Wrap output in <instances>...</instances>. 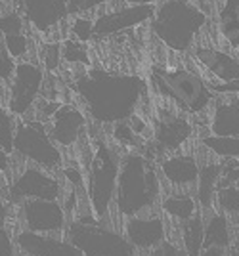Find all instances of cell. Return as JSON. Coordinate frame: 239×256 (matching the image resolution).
<instances>
[{"instance_id":"6da1fadb","label":"cell","mask_w":239,"mask_h":256,"mask_svg":"<svg viewBox=\"0 0 239 256\" xmlns=\"http://www.w3.org/2000/svg\"><path fill=\"white\" fill-rule=\"evenodd\" d=\"M73 90L84 100L92 117L109 124L134 117L148 84L138 75H115L92 69L88 75L76 78Z\"/></svg>"},{"instance_id":"7a4b0ae2","label":"cell","mask_w":239,"mask_h":256,"mask_svg":"<svg viewBox=\"0 0 239 256\" xmlns=\"http://www.w3.org/2000/svg\"><path fill=\"white\" fill-rule=\"evenodd\" d=\"M161 195V182L153 160L130 153L122 159L117 182V210L126 218H155V204Z\"/></svg>"},{"instance_id":"3957f363","label":"cell","mask_w":239,"mask_h":256,"mask_svg":"<svg viewBox=\"0 0 239 256\" xmlns=\"http://www.w3.org/2000/svg\"><path fill=\"white\" fill-rule=\"evenodd\" d=\"M206 23V14L190 0H164L152 20V31L174 52H188Z\"/></svg>"},{"instance_id":"277c9868","label":"cell","mask_w":239,"mask_h":256,"mask_svg":"<svg viewBox=\"0 0 239 256\" xmlns=\"http://www.w3.org/2000/svg\"><path fill=\"white\" fill-rule=\"evenodd\" d=\"M152 80L161 96L172 100L186 113H203L212 104L214 92L203 76L184 67H152Z\"/></svg>"},{"instance_id":"5b68a950","label":"cell","mask_w":239,"mask_h":256,"mask_svg":"<svg viewBox=\"0 0 239 256\" xmlns=\"http://www.w3.org/2000/svg\"><path fill=\"white\" fill-rule=\"evenodd\" d=\"M120 160L119 155L100 140L96 151L90 160V170L86 178L88 199L92 204V212L98 220H104L109 212V206L115 201L117 182H119Z\"/></svg>"},{"instance_id":"8992f818","label":"cell","mask_w":239,"mask_h":256,"mask_svg":"<svg viewBox=\"0 0 239 256\" xmlns=\"http://www.w3.org/2000/svg\"><path fill=\"white\" fill-rule=\"evenodd\" d=\"M66 239L84 256H136L138 250L126 235L100 224H82L78 220L67 226Z\"/></svg>"},{"instance_id":"52a82bcc","label":"cell","mask_w":239,"mask_h":256,"mask_svg":"<svg viewBox=\"0 0 239 256\" xmlns=\"http://www.w3.org/2000/svg\"><path fill=\"white\" fill-rule=\"evenodd\" d=\"M14 151L44 168L62 166V153L56 148L54 140L50 138L44 122L40 120L18 122L16 138H14Z\"/></svg>"},{"instance_id":"ba28073f","label":"cell","mask_w":239,"mask_h":256,"mask_svg":"<svg viewBox=\"0 0 239 256\" xmlns=\"http://www.w3.org/2000/svg\"><path fill=\"white\" fill-rule=\"evenodd\" d=\"M60 195H62L60 182L36 166H27L10 186V201L14 204H23L31 199L58 201Z\"/></svg>"},{"instance_id":"9c48e42d","label":"cell","mask_w":239,"mask_h":256,"mask_svg":"<svg viewBox=\"0 0 239 256\" xmlns=\"http://www.w3.org/2000/svg\"><path fill=\"white\" fill-rule=\"evenodd\" d=\"M42 80L44 75L40 67L29 62L18 64L10 88V100H8V109L12 115L23 117L33 107L34 100L42 88Z\"/></svg>"},{"instance_id":"30bf717a","label":"cell","mask_w":239,"mask_h":256,"mask_svg":"<svg viewBox=\"0 0 239 256\" xmlns=\"http://www.w3.org/2000/svg\"><path fill=\"white\" fill-rule=\"evenodd\" d=\"M23 222L33 234H62L67 230V212L58 201L31 199L22 204Z\"/></svg>"},{"instance_id":"8fae6325","label":"cell","mask_w":239,"mask_h":256,"mask_svg":"<svg viewBox=\"0 0 239 256\" xmlns=\"http://www.w3.org/2000/svg\"><path fill=\"white\" fill-rule=\"evenodd\" d=\"M16 243L27 256H84L67 239L33 234L29 230L20 232L16 237Z\"/></svg>"},{"instance_id":"7c38bea8","label":"cell","mask_w":239,"mask_h":256,"mask_svg":"<svg viewBox=\"0 0 239 256\" xmlns=\"http://www.w3.org/2000/svg\"><path fill=\"white\" fill-rule=\"evenodd\" d=\"M192 132L194 128L188 118L174 113H163L155 124V150L159 155L176 151L192 138Z\"/></svg>"},{"instance_id":"4fadbf2b","label":"cell","mask_w":239,"mask_h":256,"mask_svg":"<svg viewBox=\"0 0 239 256\" xmlns=\"http://www.w3.org/2000/svg\"><path fill=\"white\" fill-rule=\"evenodd\" d=\"M155 12H157L155 4H148V6H130V8L111 12V14H102L94 22V34L106 36V34H113V32H119L134 25H140L148 20H153Z\"/></svg>"},{"instance_id":"5bb4252c","label":"cell","mask_w":239,"mask_h":256,"mask_svg":"<svg viewBox=\"0 0 239 256\" xmlns=\"http://www.w3.org/2000/svg\"><path fill=\"white\" fill-rule=\"evenodd\" d=\"M126 239L138 250H153L163 245L166 239V228L161 216L155 218H126L124 224Z\"/></svg>"},{"instance_id":"9a60e30c","label":"cell","mask_w":239,"mask_h":256,"mask_svg":"<svg viewBox=\"0 0 239 256\" xmlns=\"http://www.w3.org/2000/svg\"><path fill=\"white\" fill-rule=\"evenodd\" d=\"M86 126V118L75 106H60L52 117L50 138L64 148L73 146Z\"/></svg>"},{"instance_id":"2e32d148","label":"cell","mask_w":239,"mask_h":256,"mask_svg":"<svg viewBox=\"0 0 239 256\" xmlns=\"http://www.w3.org/2000/svg\"><path fill=\"white\" fill-rule=\"evenodd\" d=\"M159 168L163 172L164 180L168 182L172 188H197V182H199V172L201 166L194 155L190 153H182V155H172V157H166L161 160Z\"/></svg>"},{"instance_id":"e0dca14e","label":"cell","mask_w":239,"mask_h":256,"mask_svg":"<svg viewBox=\"0 0 239 256\" xmlns=\"http://www.w3.org/2000/svg\"><path fill=\"white\" fill-rule=\"evenodd\" d=\"M196 58L220 82H239V60L212 46H197Z\"/></svg>"},{"instance_id":"ac0fdd59","label":"cell","mask_w":239,"mask_h":256,"mask_svg":"<svg viewBox=\"0 0 239 256\" xmlns=\"http://www.w3.org/2000/svg\"><path fill=\"white\" fill-rule=\"evenodd\" d=\"M27 20L40 32L50 31L56 23L67 18V0H23Z\"/></svg>"},{"instance_id":"d6986e66","label":"cell","mask_w":239,"mask_h":256,"mask_svg":"<svg viewBox=\"0 0 239 256\" xmlns=\"http://www.w3.org/2000/svg\"><path fill=\"white\" fill-rule=\"evenodd\" d=\"M239 237V228H234V220L228 214L214 210L208 216H205V243H203V250L205 248H224L228 250L232 243Z\"/></svg>"},{"instance_id":"ffe728a7","label":"cell","mask_w":239,"mask_h":256,"mask_svg":"<svg viewBox=\"0 0 239 256\" xmlns=\"http://www.w3.org/2000/svg\"><path fill=\"white\" fill-rule=\"evenodd\" d=\"M210 134L222 138H239V96H228L214 104Z\"/></svg>"},{"instance_id":"44dd1931","label":"cell","mask_w":239,"mask_h":256,"mask_svg":"<svg viewBox=\"0 0 239 256\" xmlns=\"http://www.w3.org/2000/svg\"><path fill=\"white\" fill-rule=\"evenodd\" d=\"M224 168V162H212L208 160L201 164L199 182L196 188V199L203 214H210L216 210V186L220 180V174Z\"/></svg>"},{"instance_id":"7402d4cb","label":"cell","mask_w":239,"mask_h":256,"mask_svg":"<svg viewBox=\"0 0 239 256\" xmlns=\"http://www.w3.org/2000/svg\"><path fill=\"white\" fill-rule=\"evenodd\" d=\"M180 241L182 246L188 252V256H199L203 252V243H205V218H203V210L180 224Z\"/></svg>"},{"instance_id":"603a6c76","label":"cell","mask_w":239,"mask_h":256,"mask_svg":"<svg viewBox=\"0 0 239 256\" xmlns=\"http://www.w3.org/2000/svg\"><path fill=\"white\" fill-rule=\"evenodd\" d=\"M161 208H163L164 212L168 214L172 220H178L180 224L192 220V218L201 210L197 199H194L190 193H176V195L164 197L163 203H161Z\"/></svg>"},{"instance_id":"cb8c5ba5","label":"cell","mask_w":239,"mask_h":256,"mask_svg":"<svg viewBox=\"0 0 239 256\" xmlns=\"http://www.w3.org/2000/svg\"><path fill=\"white\" fill-rule=\"evenodd\" d=\"M220 32L232 46L239 48V0H224V6L218 14Z\"/></svg>"},{"instance_id":"d4e9b609","label":"cell","mask_w":239,"mask_h":256,"mask_svg":"<svg viewBox=\"0 0 239 256\" xmlns=\"http://www.w3.org/2000/svg\"><path fill=\"white\" fill-rule=\"evenodd\" d=\"M203 146L220 159L239 160V138H222V136H205L201 140Z\"/></svg>"},{"instance_id":"484cf974","label":"cell","mask_w":239,"mask_h":256,"mask_svg":"<svg viewBox=\"0 0 239 256\" xmlns=\"http://www.w3.org/2000/svg\"><path fill=\"white\" fill-rule=\"evenodd\" d=\"M216 210L228 214L230 218H239V184L216 190Z\"/></svg>"},{"instance_id":"4316f807","label":"cell","mask_w":239,"mask_h":256,"mask_svg":"<svg viewBox=\"0 0 239 256\" xmlns=\"http://www.w3.org/2000/svg\"><path fill=\"white\" fill-rule=\"evenodd\" d=\"M16 122L10 111H6L4 107H0V150L6 151L10 155L14 151V138H16Z\"/></svg>"},{"instance_id":"83f0119b","label":"cell","mask_w":239,"mask_h":256,"mask_svg":"<svg viewBox=\"0 0 239 256\" xmlns=\"http://www.w3.org/2000/svg\"><path fill=\"white\" fill-rule=\"evenodd\" d=\"M62 58L69 64H90L86 46L78 40H71V38H67L66 42L62 44Z\"/></svg>"},{"instance_id":"f1b7e54d","label":"cell","mask_w":239,"mask_h":256,"mask_svg":"<svg viewBox=\"0 0 239 256\" xmlns=\"http://www.w3.org/2000/svg\"><path fill=\"white\" fill-rule=\"evenodd\" d=\"M16 67L18 65L14 64V58L10 56L8 48H6V42H4V36L0 32V80H8L14 76L16 73Z\"/></svg>"},{"instance_id":"f546056e","label":"cell","mask_w":239,"mask_h":256,"mask_svg":"<svg viewBox=\"0 0 239 256\" xmlns=\"http://www.w3.org/2000/svg\"><path fill=\"white\" fill-rule=\"evenodd\" d=\"M4 42H6V48H8L12 58H22V56H25L27 48H29V38L23 32L22 34H8V36H4Z\"/></svg>"},{"instance_id":"4dcf8cb0","label":"cell","mask_w":239,"mask_h":256,"mask_svg":"<svg viewBox=\"0 0 239 256\" xmlns=\"http://www.w3.org/2000/svg\"><path fill=\"white\" fill-rule=\"evenodd\" d=\"M71 31L75 32V38L78 42L84 44L94 36V23L86 20V18H76L73 25H71Z\"/></svg>"},{"instance_id":"1f68e13d","label":"cell","mask_w":239,"mask_h":256,"mask_svg":"<svg viewBox=\"0 0 239 256\" xmlns=\"http://www.w3.org/2000/svg\"><path fill=\"white\" fill-rule=\"evenodd\" d=\"M0 32L4 36L8 34H22L23 32V22L18 14H8L4 18H0Z\"/></svg>"},{"instance_id":"d6a6232c","label":"cell","mask_w":239,"mask_h":256,"mask_svg":"<svg viewBox=\"0 0 239 256\" xmlns=\"http://www.w3.org/2000/svg\"><path fill=\"white\" fill-rule=\"evenodd\" d=\"M113 136H115V140H117V142L124 144V146H136V142H138L136 132L132 130L130 124H128L126 120H122V122H117V124H115Z\"/></svg>"},{"instance_id":"836d02e7","label":"cell","mask_w":239,"mask_h":256,"mask_svg":"<svg viewBox=\"0 0 239 256\" xmlns=\"http://www.w3.org/2000/svg\"><path fill=\"white\" fill-rule=\"evenodd\" d=\"M62 46L60 44H44L42 56H44V64L48 71H56L58 65H60V56H62Z\"/></svg>"},{"instance_id":"e575fe53","label":"cell","mask_w":239,"mask_h":256,"mask_svg":"<svg viewBox=\"0 0 239 256\" xmlns=\"http://www.w3.org/2000/svg\"><path fill=\"white\" fill-rule=\"evenodd\" d=\"M106 2H111V0H67V10L69 14H80V12L92 10Z\"/></svg>"},{"instance_id":"d590c367","label":"cell","mask_w":239,"mask_h":256,"mask_svg":"<svg viewBox=\"0 0 239 256\" xmlns=\"http://www.w3.org/2000/svg\"><path fill=\"white\" fill-rule=\"evenodd\" d=\"M150 256H188L182 245H174V243H166L159 245L157 248H153Z\"/></svg>"},{"instance_id":"8d00e7d4","label":"cell","mask_w":239,"mask_h":256,"mask_svg":"<svg viewBox=\"0 0 239 256\" xmlns=\"http://www.w3.org/2000/svg\"><path fill=\"white\" fill-rule=\"evenodd\" d=\"M16 254V248H14V243H12L10 234L4 230H0V256H14Z\"/></svg>"},{"instance_id":"74e56055","label":"cell","mask_w":239,"mask_h":256,"mask_svg":"<svg viewBox=\"0 0 239 256\" xmlns=\"http://www.w3.org/2000/svg\"><path fill=\"white\" fill-rule=\"evenodd\" d=\"M64 176H66L67 180L71 182L73 186H82L84 184V178H82V174H80V170L78 168H66L64 170Z\"/></svg>"},{"instance_id":"f35d334b","label":"cell","mask_w":239,"mask_h":256,"mask_svg":"<svg viewBox=\"0 0 239 256\" xmlns=\"http://www.w3.org/2000/svg\"><path fill=\"white\" fill-rule=\"evenodd\" d=\"M128 120H130V128L136 132V136H140L142 132L146 130V122H144L140 117H136V115H134V117H130Z\"/></svg>"},{"instance_id":"ab89813d","label":"cell","mask_w":239,"mask_h":256,"mask_svg":"<svg viewBox=\"0 0 239 256\" xmlns=\"http://www.w3.org/2000/svg\"><path fill=\"white\" fill-rule=\"evenodd\" d=\"M199 256H228V250L212 246V248H205V250H203V252H201Z\"/></svg>"},{"instance_id":"60d3db41","label":"cell","mask_w":239,"mask_h":256,"mask_svg":"<svg viewBox=\"0 0 239 256\" xmlns=\"http://www.w3.org/2000/svg\"><path fill=\"white\" fill-rule=\"evenodd\" d=\"M6 222H8V206L0 201V230L6 228Z\"/></svg>"},{"instance_id":"b9f144b4","label":"cell","mask_w":239,"mask_h":256,"mask_svg":"<svg viewBox=\"0 0 239 256\" xmlns=\"http://www.w3.org/2000/svg\"><path fill=\"white\" fill-rule=\"evenodd\" d=\"M8 162H10L8 153L0 150V172H8Z\"/></svg>"},{"instance_id":"7bdbcfd3","label":"cell","mask_w":239,"mask_h":256,"mask_svg":"<svg viewBox=\"0 0 239 256\" xmlns=\"http://www.w3.org/2000/svg\"><path fill=\"white\" fill-rule=\"evenodd\" d=\"M228 256H239V237L232 243V246L228 248Z\"/></svg>"},{"instance_id":"ee69618b","label":"cell","mask_w":239,"mask_h":256,"mask_svg":"<svg viewBox=\"0 0 239 256\" xmlns=\"http://www.w3.org/2000/svg\"><path fill=\"white\" fill-rule=\"evenodd\" d=\"M124 2H130L132 6H148V4H153L155 0H124Z\"/></svg>"}]
</instances>
